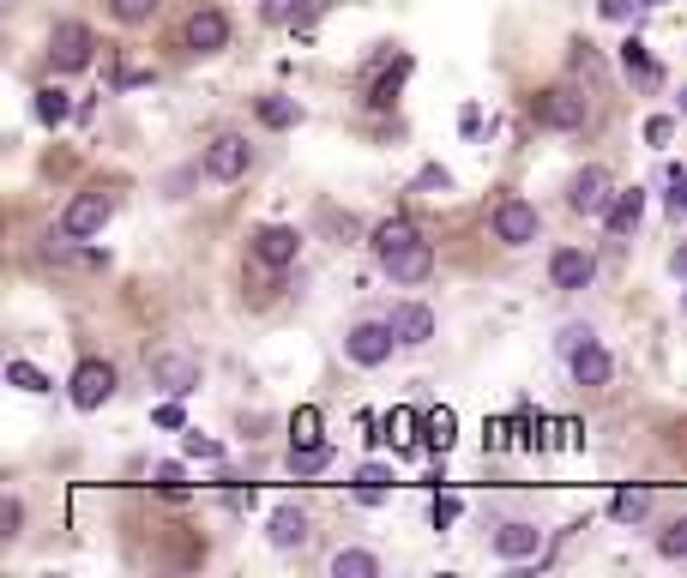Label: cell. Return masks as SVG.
Returning <instances> with one entry per match:
<instances>
[{
	"label": "cell",
	"mask_w": 687,
	"mask_h": 578,
	"mask_svg": "<svg viewBox=\"0 0 687 578\" xmlns=\"http://www.w3.org/2000/svg\"><path fill=\"white\" fill-rule=\"evenodd\" d=\"M187 49L194 54L230 49V19H223L218 7H194V13H187Z\"/></svg>",
	"instance_id": "cell-12"
},
{
	"label": "cell",
	"mask_w": 687,
	"mask_h": 578,
	"mask_svg": "<svg viewBox=\"0 0 687 578\" xmlns=\"http://www.w3.org/2000/svg\"><path fill=\"white\" fill-rule=\"evenodd\" d=\"M567 206L579 211V218H610V206H615L610 175H603V169H579L573 187H567Z\"/></svg>",
	"instance_id": "cell-10"
},
{
	"label": "cell",
	"mask_w": 687,
	"mask_h": 578,
	"mask_svg": "<svg viewBox=\"0 0 687 578\" xmlns=\"http://www.w3.org/2000/svg\"><path fill=\"white\" fill-rule=\"evenodd\" d=\"M109 218H115V199H109L103 187L73 193V206L61 211V242H91V235L109 230Z\"/></svg>",
	"instance_id": "cell-2"
},
{
	"label": "cell",
	"mask_w": 687,
	"mask_h": 578,
	"mask_svg": "<svg viewBox=\"0 0 687 578\" xmlns=\"http://www.w3.org/2000/svg\"><path fill=\"white\" fill-rule=\"evenodd\" d=\"M446 187H453V175H446V169H441V163H428V169H422V175H416V181H410V193H446Z\"/></svg>",
	"instance_id": "cell-32"
},
{
	"label": "cell",
	"mask_w": 687,
	"mask_h": 578,
	"mask_svg": "<svg viewBox=\"0 0 687 578\" xmlns=\"http://www.w3.org/2000/svg\"><path fill=\"white\" fill-rule=\"evenodd\" d=\"M182 422H187V416H182V404H175V398L157 404V428H182Z\"/></svg>",
	"instance_id": "cell-41"
},
{
	"label": "cell",
	"mask_w": 687,
	"mask_h": 578,
	"mask_svg": "<svg viewBox=\"0 0 687 578\" xmlns=\"http://www.w3.org/2000/svg\"><path fill=\"white\" fill-rule=\"evenodd\" d=\"M658 549L670 554V561H687V518H682V525H670V530H663V542H658Z\"/></svg>",
	"instance_id": "cell-34"
},
{
	"label": "cell",
	"mask_w": 687,
	"mask_h": 578,
	"mask_svg": "<svg viewBox=\"0 0 687 578\" xmlns=\"http://www.w3.org/2000/svg\"><path fill=\"white\" fill-rule=\"evenodd\" d=\"M591 278H597V259L585 254V247H561V254L549 259V283H555V290H591Z\"/></svg>",
	"instance_id": "cell-13"
},
{
	"label": "cell",
	"mask_w": 687,
	"mask_h": 578,
	"mask_svg": "<svg viewBox=\"0 0 687 578\" xmlns=\"http://www.w3.org/2000/svg\"><path fill=\"white\" fill-rule=\"evenodd\" d=\"M646 139H651V145H670V139H675V121H670V115H651V121H646Z\"/></svg>",
	"instance_id": "cell-36"
},
{
	"label": "cell",
	"mask_w": 687,
	"mask_h": 578,
	"mask_svg": "<svg viewBox=\"0 0 687 578\" xmlns=\"http://www.w3.org/2000/svg\"><path fill=\"white\" fill-rule=\"evenodd\" d=\"M404 73H410V61H398V66H392V73L375 85V97H368V103H375V109H392V97H398V78H404Z\"/></svg>",
	"instance_id": "cell-31"
},
{
	"label": "cell",
	"mask_w": 687,
	"mask_h": 578,
	"mask_svg": "<svg viewBox=\"0 0 687 578\" xmlns=\"http://www.w3.org/2000/svg\"><path fill=\"white\" fill-rule=\"evenodd\" d=\"M157 489H163V494H182V464H157Z\"/></svg>",
	"instance_id": "cell-38"
},
{
	"label": "cell",
	"mask_w": 687,
	"mask_h": 578,
	"mask_svg": "<svg viewBox=\"0 0 687 578\" xmlns=\"http://www.w3.org/2000/svg\"><path fill=\"white\" fill-rule=\"evenodd\" d=\"M634 7H639V0H597V13L615 19V25H622V19H634Z\"/></svg>",
	"instance_id": "cell-39"
},
{
	"label": "cell",
	"mask_w": 687,
	"mask_h": 578,
	"mask_svg": "<svg viewBox=\"0 0 687 578\" xmlns=\"http://www.w3.org/2000/svg\"><path fill=\"white\" fill-rule=\"evenodd\" d=\"M290 446H320V410L314 404H302L296 422H290Z\"/></svg>",
	"instance_id": "cell-27"
},
{
	"label": "cell",
	"mask_w": 687,
	"mask_h": 578,
	"mask_svg": "<svg viewBox=\"0 0 687 578\" xmlns=\"http://www.w3.org/2000/svg\"><path fill=\"white\" fill-rule=\"evenodd\" d=\"M260 121L284 133V127H296V121H302V109L290 103V97H260Z\"/></svg>",
	"instance_id": "cell-26"
},
{
	"label": "cell",
	"mask_w": 687,
	"mask_h": 578,
	"mask_svg": "<svg viewBox=\"0 0 687 578\" xmlns=\"http://www.w3.org/2000/svg\"><path fill=\"white\" fill-rule=\"evenodd\" d=\"M7 385H19V392L42 398V392H49V373H42V368H30V361H7Z\"/></svg>",
	"instance_id": "cell-24"
},
{
	"label": "cell",
	"mask_w": 687,
	"mask_h": 578,
	"mask_svg": "<svg viewBox=\"0 0 687 578\" xmlns=\"http://www.w3.org/2000/svg\"><path fill=\"white\" fill-rule=\"evenodd\" d=\"M326 458H332V446H290V470L296 476H314V470H326Z\"/></svg>",
	"instance_id": "cell-28"
},
{
	"label": "cell",
	"mask_w": 687,
	"mask_h": 578,
	"mask_svg": "<svg viewBox=\"0 0 687 578\" xmlns=\"http://www.w3.org/2000/svg\"><path fill=\"white\" fill-rule=\"evenodd\" d=\"M199 163H206L211 181H242L247 163H254V151H247L242 133H218V139L206 145V157H199Z\"/></svg>",
	"instance_id": "cell-9"
},
{
	"label": "cell",
	"mask_w": 687,
	"mask_h": 578,
	"mask_svg": "<svg viewBox=\"0 0 687 578\" xmlns=\"http://www.w3.org/2000/svg\"><path fill=\"white\" fill-rule=\"evenodd\" d=\"M387 489H392V470H387V464H363V470H356V494H363L368 506H375Z\"/></svg>",
	"instance_id": "cell-25"
},
{
	"label": "cell",
	"mask_w": 687,
	"mask_h": 578,
	"mask_svg": "<svg viewBox=\"0 0 687 578\" xmlns=\"http://www.w3.org/2000/svg\"><path fill=\"white\" fill-rule=\"evenodd\" d=\"M387 320H392V332H398V344H404V349H422L428 337H434V313H428L422 302H398V308H392Z\"/></svg>",
	"instance_id": "cell-14"
},
{
	"label": "cell",
	"mask_w": 687,
	"mask_h": 578,
	"mask_svg": "<svg viewBox=\"0 0 687 578\" xmlns=\"http://www.w3.org/2000/svg\"><path fill=\"white\" fill-rule=\"evenodd\" d=\"M332 578H380V561L368 549H338L332 554Z\"/></svg>",
	"instance_id": "cell-20"
},
{
	"label": "cell",
	"mask_w": 687,
	"mask_h": 578,
	"mask_svg": "<svg viewBox=\"0 0 687 578\" xmlns=\"http://www.w3.org/2000/svg\"><path fill=\"white\" fill-rule=\"evenodd\" d=\"M266 530H272V542H278V549H302V542H308V518H302L296 506H278V513H272V525H266Z\"/></svg>",
	"instance_id": "cell-18"
},
{
	"label": "cell",
	"mask_w": 687,
	"mask_h": 578,
	"mask_svg": "<svg viewBox=\"0 0 687 578\" xmlns=\"http://www.w3.org/2000/svg\"><path fill=\"white\" fill-rule=\"evenodd\" d=\"M567 368H573V380H579V385H610L615 361H610V349H603V344H585V349H573V356H567Z\"/></svg>",
	"instance_id": "cell-16"
},
{
	"label": "cell",
	"mask_w": 687,
	"mask_h": 578,
	"mask_svg": "<svg viewBox=\"0 0 687 578\" xmlns=\"http://www.w3.org/2000/svg\"><path fill=\"white\" fill-rule=\"evenodd\" d=\"M639 218H646V193H639V187H622L603 223H610V235H615V242H627V235L639 230Z\"/></svg>",
	"instance_id": "cell-17"
},
{
	"label": "cell",
	"mask_w": 687,
	"mask_h": 578,
	"mask_svg": "<svg viewBox=\"0 0 687 578\" xmlns=\"http://www.w3.org/2000/svg\"><path fill=\"white\" fill-rule=\"evenodd\" d=\"M682 313H687V283H682Z\"/></svg>",
	"instance_id": "cell-44"
},
{
	"label": "cell",
	"mask_w": 687,
	"mask_h": 578,
	"mask_svg": "<svg viewBox=\"0 0 687 578\" xmlns=\"http://www.w3.org/2000/svg\"><path fill=\"white\" fill-rule=\"evenodd\" d=\"M639 7H670V0H639Z\"/></svg>",
	"instance_id": "cell-43"
},
{
	"label": "cell",
	"mask_w": 687,
	"mask_h": 578,
	"mask_svg": "<svg viewBox=\"0 0 687 578\" xmlns=\"http://www.w3.org/2000/svg\"><path fill=\"white\" fill-rule=\"evenodd\" d=\"M537 549H543V530L525 525V518H513V525L494 530V554H501V561H531Z\"/></svg>",
	"instance_id": "cell-15"
},
{
	"label": "cell",
	"mask_w": 687,
	"mask_h": 578,
	"mask_svg": "<svg viewBox=\"0 0 687 578\" xmlns=\"http://www.w3.org/2000/svg\"><path fill=\"white\" fill-rule=\"evenodd\" d=\"M182 446H187V458H223V446H218V440H199V434H187Z\"/></svg>",
	"instance_id": "cell-37"
},
{
	"label": "cell",
	"mask_w": 687,
	"mask_h": 578,
	"mask_svg": "<svg viewBox=\"0 0 687 578\" xmlns=\"http://www.w3.org/2000/svg\"><path fill=\"white\" fill-rule=\"evenodd\" d=\"M157 7H163V0H109V13H115L121 25H145Z\"/></svg>",
	"instance_id": "cell-29"
},
{
	"label": "cell",
	"mask_w": 687,
	"mask_h": 578,
	"mask_svg": "<svg viewBox=\"0 0 687 578\" xmlns=\"http://www.w3.org/2000/svg\"><path fill=\"white\" fill-rule=\"evenodd\" d=\"M66 115H73L66 90H61V85H42V90H37V121H42V127H61Z\"/></svg>",
	"instance_id": "cell-22"
},
{
	"label": "cell",
	"mask_w": 687,
	"mask_h": 578,
	"mask_svg": "<svg viewBox=\"0 0 687 578\" xmlns=\"http://www.w3.org/2000/svg\"><path fill=\"white\" fill-rule=\"evenodd\" d=\"M115 398V368L109 361H78L73 368V410H103V404Z\"/></svg>",
	"instance_id": "cell-8"
},
{
	"label": "cell",
	"mask_w": 687,
	"mask_h": 578,
	"mask_svg": "<svg viewBox=\"0 0 687 578\" xmlns=\"http://www.w3.org/2000/svg\"><path fill=\"white\" fill-rule=\"evenodd\" d=\"M537 230H543V223H537V206H531V199H513V193H506L501 206H494V242L531 247Z\"/></svg>",
	"instance_id": "cell-7"
},
{
	"label": "cell",
	"mask_w": 687,
	"mask_h": 578,
	"mask_svg": "<svg viewBox=\"0 0 687 578\" xmlns=\"http://www.w3.org/2000/svg\"><path fill=\"white\" fill-rule=\"evenodd\" d=\"M531 115L543 121V127H555V133H579L585 115H591V103H585V90H573V85H549V90L531 97Z\"/></svg>",
	"instance_id": "cell-3"
},
{
	"label": "cell",
	"mask_w": 687,
	"mask_h": 578,
	"mask_svg": "<svg viewBox=\"0 0 687 578\" xmlns=\"http://www.w3.org/2000/svg\"><path fill=\"white\" fill-rule=\"evenodd\" d=\"M151 380L163 385L169 398H187V392H199V380H206V368H199V356H187V349H157L151 361Z\"/></svg>",
	"instance_id": "cell-6"
},
{
	"label": "cell",
	"mask_w": 687,
	"mask_h": 578,
	"mask_svg": "<svg viewBox=\"0 0 687 578\" xmlns=\"http://www.w3.org/2000/svg\"><path fill=\"white\" fill-rule=\"evenodd\" d=\"M368 247H375L380 271H387L392 283H422L428 271H434V247L422 242V230H416L410 218H387V223H375Z\"/></svg>",
	"instance_id": "cell-1"
},
{
	"label": "cell",
	"mask_w": 687,
	"mask_h": 578,
	"mask_svg": "<svg viewBox=\"0 0 687 578\" xmlns=\"http://www.w3.org/2000/svg\"><path fill=\"white\" fill-rule=\"evenodd\" d=\"M453 428H458V416L446 410V404H441V410H428L422 416V446L428 452H446V446H453Z\"/></svg>",
	"instance_id": "cell-21"
},
{
	"label": "cell",
	"mask_w": 687,
	"mask_h": 578,
	"mask_svg": "<svg viewBox=\"0 0 687 578\" xmlns=\"http://www.w3.org/2000/svg\"><path fill=\"white\" fill-rule=\"evenodd\" d=\"M296 254H302V235L296 230H284V223H266V230H254V259H260L266 271L296 266Z\"/></svg>",
	"instance_id": "cell-11"
},
{
	"label": "cell",
	"mask_w": 687,
	"mask_h": 578,
	"mask_svg": "<svg viewBox=\"0 0 687 578\" xmlns=\"http://www.w3.org/2000/svg\"><path fill=\"white\" fill-rule=\"evenodd\" d=\"M91 54H97V37L78 25V19H61V25H54V37H49V66L54 73H85Z\"/></svg>",
	"instance_id": "cell-5"
},
{
	"label": "cell",
	"mask_w": 687,
	"mask_h": 578,
	"mask_svg": "<svg viewBox=\"0 0 687 578\" xmlns=\"http://www.w3.org/2000/svg\"><path fill=\"white\" fill-rule=\"evenodd\" d=\"M19 525H25V506L7 501V506H0V530H7V537H19Z\"/></svg>",
	"instance_id": "cell-40"
},
{
	"label": "cell",
	"mask_w": 687,
	"mask_h": 578,
	"mask_svg": "<svg viewBox=\"0 0 687 578\" xmlns=\"http://www.w3.org/2000/svg\"><path fill=\"white\" fill-rule=\"evenodd\" d=\"M610 513H615V525H639V518L651 513V489H615V501H610Z\"/></svg>",
	"instance_id": "cell-19"
},
{
	"label": "cell",
	"mask_w": 687,
	"mask_h": 578,
	"mask_svg": "<svg viewBox=\"0 0 687 578\" xmlns=\"http://www.w3.org/2000/svg\"><path fill=\"white\" fill-rule=\"evenodd\" d=\"M670 271H675V283H687V242L670 254Z\"/></svg>",
	"instance_id": "cell-42"
},
{
	"label": "cell",
	"mask_w": 687,
	"mask_h": 578,
	"mask_svg": "<svg viewBox=\"0 0 687 578\" xmlns=\"http://www.w3.org/2000/svg\"><path fill=\"white\" fill-rule=\"evenodd\" d=\"M392 349H404L392 320H356L351 337H344V356H351L356 368H380V361H392Z\"/></svg>",
	"instance_id": "cell-4"
},
{
	"label": "cell",
	"mask_w": 687,
	"mask_h": 578,
	"mask_svg": "<svg viewBox=\"0 0 687 578\" xmlns=\"http://www.w3.org/2000/svg\"><path fill=\"white\" fill-rule=\"evenodd\" d=\"M458 513H465V501H458V494H434V506H428V518H434V530L458 525Z\"/></svg>",
	"instance_id": "cell-30"
},
{
	"label": "cell",
	"mask_w": 687,
	"mask_h": 578,
	"mask_svg": "<svg viewBox=\"0 0 687 578\" xmlns=\"http://www.w3.org/2000/svg\"><path fill=\"white\" fill-rule=\"evenodd\" d=\"M682 109H687V90H682Z\"/></svg>",
	"instance_id": "cell-45"
},
{
	"label": "cell",
	"mask_w": 687,
	"mask_h": 578,
	"mask_svg": "<svg viewBox=\"0 0 687 578\" xmlns=\"http://www.w3.org/2000/svg\"><path fill=\"white\" fill-rule=\"evenodd\" d=\"M585 344H591V325H567V332L555 337V349H561V356H573V349H585Z\"/></svg>",
	"instance_id": "cell-35"
},
{
	"label": "cell",
	"mask_w": 687,
	"mask_h": 578,
	"mask_svg": "<svg viewBox=\"0 0 687 578\" xmlns=\"http://www.w3.org/2000/svg\"><path fill=\"white\" fill-rule=\"evenodd\" d=\"M670 218H687V169H670Z\"/></svg>",
	"instance_id": "cell-33"
},
{
	"label": "cell",
	"mask_w": 687,
	"mask_h": 578,
	"mask_svg": "<svg viewBox=\"0 0 687 578\" xmlns=\"http://www.w3.org/2000/svg\"><path fill=\"white\" fill-rule=\"evenodd\" d=\"M622 66L639 78V85H658V61L646 54V42H639V37H627V42H622Z\"/></svg>",
	"instance_id": "cell-23"
}]
</instances>
